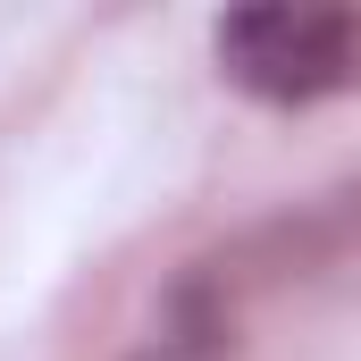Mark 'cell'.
<instances>
[{"instance_id":"cell-1","label":"cell","mask_w":361,"mask_h":361,"mask_svg":"<svg viewBox=\"0 0 361 361\" xmlns=\"http://www.w3.org/2000/svg\"><path fill=\"white\" fill-rule=\"evenodd\" d=\"M345 252H361V177L328 185V193H302V202L269 210V219H252L244 235L193 252V261L169 277L152 328L135 336L126 361H235L244 319H252L269 294L336 269Z\"/></svg>"},{"instance_id":"cell-2","label":"cell","mask_w":361,"mask_h":361,"mask_svg":"<svg viewBox=\"0 0 361 361\" xmlns=\"http://www.w3.org/2000/svg\"><path fill=\"white\" fill-rule=\"evenodd\" d=\"M210 51L227 85H244L252 101L302 109V101L361 85V8H294V0L227 8L210 25Z\"/></svg>"}]
</instances>
